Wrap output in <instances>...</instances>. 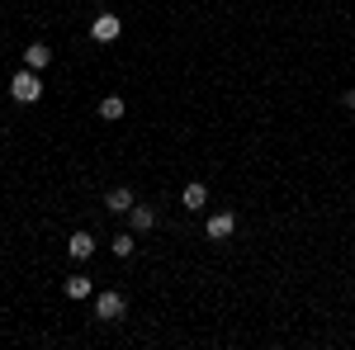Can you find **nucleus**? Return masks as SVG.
Instances as JSON below:
<instances>
[{"mask_svg":"<svg viewBox=\"0 0 355 350\" xmlns=\"http://www.w3.org/2000/svg\"><path fill=\"white\" fill-rule=\"evenodd\" d=\"M10 95H15L19 105H38V100H43V81H38V71H33V67L15 71V76H10Z\"/></svg>","mask_w":355,"mask_h":350,"instance_id":"1","label":"nucleus"},{"mask_svg":"<svg viewBox=\"0 0 355 350\" xmlns=\"http://www.w3.org/2000/svg\"><path fill=\"white\" fill-rule=\"evenodd\" d=\"M123 313H128V298H123V294L105 289V294L95 298V317H100V322H119Z\"/></svg>","mask_w":355,"mask_h":350,"instance_id":"2","label":"nucleus"},{"mask_svg":"<svg viewBox=\"0 0 355 350\" xmlns=\"http://www.w3.org/2000/svg\"><path fill=\"white\" fill-rule=\"evenodd\" d=\"M119 33H123V19L119 15H95V24H90V38L95 43H114Z\"/></svg>","mask_w":355,"mask_h":350,"instance_id":"3","label":"nucleus"},{"mask_svg":"<svg viewBox=\"0 0 355 350\" xmlns=\"http://www.w3.org/2000/svg\"><path fill=\"white\" fill-rule=\"evenodd\" d=\"M204 232H209V242H227V237L237 232V218H232V213H214Z\"/></svg>","mask_w":355,"mask_h":350,"instance_id":"4","label":"nucleus"},{"mask_svg":"<svg viewBox=\"0 0 355 350\" xmlns=\"http://www.w3.org/2000/svg\"><path fill=\"white\" fill-rule=\"evenodd\" d=\"M24 67H33V71L53 67V48H48V43H28L24 48Z\"/></svg>","mask_w":355,"mask_h":350,"instance_id":"5","label":"nucleus"},{"mask_svg":"<svg viewBox=\"0 0 355 350\" xmlns=\"http://www.w3.org/2000/svg\"><path fill=\"white\" fill-rule=\"evenodd\" d=\"M67 251H71L76 261H90V256H95V237H90V232H71V237H67Z\"/></svg>","mask_w":355,"mask_h":350,"instance_id":"6","label":"nucleus"},{"mask_svg":"<svg viewBox=\"0 0 355 350\" xmlns=\"http://www.w3.org/2000/svg\"><path fill=\"white\" fill-rule=\"evenodd\" d=\"M137 199H133V189H110V194H105V209H110V213H128V209H133Z\"/></svg>","mask_w":355,"mask_h":350,"instance_id":"7","label":"nucleus"},{"mask_svg":"<svg viewBox=\"0 0 355 350\" xmlns=\"http://www.w3.org/2000/svg\"><path fill=\"white\" fill-rule=\"evenodd\" d=\"M128 222H133V232H152V227H157V213H152L147 204H133V209H128Z\"/></svg>","mask_w":355,"mask_h":350,"instance_id":"8","label":"nucleus"},{"mask_svg":"<svg viewBox=\"0 0 355 350\" xmlns=\"http://www.w3.org/2000/svg\"><path fill=\"white\" fill-rule=\"evenodd\" d=\"M180 204H185L190 213H199V209L209 204V189H204V185H199V180H194V185H185V194H180Z\"/></svg>","mask_w":355,"mask_h":350,"instance_id":"9","label":"nucleus"},{"mask_svg":"<svg viewBox=\"0 0 355 350\" xmlns=\"http://www.w3.org/2000/svg\"><path fill=\"white\" fill-rule=\"evenodd\" d=\"M123 109H128V105H123L119 95H105V100H100V119H110V123H114V119H123Z\"/></svg>","mask_w":355,"mask_h":350,"instance_id":"10","label":"nucleus"},{"mask_svg":"<svg viewBox=\"0 0 355 350\" xmlns=\"http://www.w3.org/2000/svg\"><path fill=\"white\" fill-rule=\"evenodd\" d=\"M67 298H90V279L85 274H67Z\"/></svg>","mask_w":355,"mask_h":350,"instance_id":"11","label":"nucleus"},{"mask_svg":"<svg viewBox=\"0 0 355 350\" xmlns=\"http://www.w3.org/2000/svg\"><path fill=\"white\" fill-rule=\"evenodd\" d=\"M110 246H114V256H123V261H128V256H133V246H137V242H133V237H128V232H119V237H114Z\"/></svg>","mask_w":355,"mask_h":350,"instance_id":"12","label":"nucleus"},{"mask_svg":"<svg viewBox=\"0 0 355 350\" xmlns=\"http://www.w3.org/2000/svg\"><path fill=\"white\" fill-rule=\"evenodd\" d=\"M341 105H346V109H355V90H346V95H341Z\"/></svg>","mask_w":355,"mask_h":350,"instance_id":"13","label":"nucleus"}]
</instances>
